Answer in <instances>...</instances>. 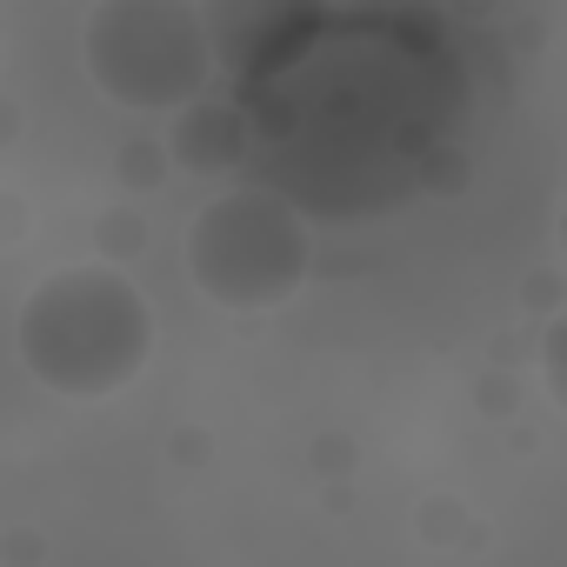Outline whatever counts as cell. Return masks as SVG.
I'll return each mask as SVG.
<instances>
[{"label": "cell", "instance_id": "cell-1", "mask_svg": "<svg viewBox=\"0 0 567 567\" xmlns=\"http://www.w3.org/2000/svg\"><path fill=\"white\" fill-rule=\"evenodd\" d=\"M21 361L68 401L121 394L154 354V308L121 267H61L21 301Z\"/></svg>", "mask_w": 567, "mask_h": 567}, {"label": "cell", "instance_id": "cell-2", "mask_svg": "<svg viewBox=\"0 0 567 567\" xmlns=\"http://www.w3.org/2000/svg\"><path fill=\"white\" fill-rule=\"evenodd\" d=\"M187 280L234 315L280 308L308 280V227L288 194L274 187H227L187 227Z\"/></svg>", "mask_w": 567, "mask_h": 567}, {"label": "cell", "instance_id": "cell-3", "mask_svg": "<svg viewBox=\"0 0 567 567\" xmlns=\"http://www.w3.org/2000/svg\"><path fill=\"white\" fill-rule=\"evenodd\" d=\"M81 54L107 101L134 114H161V107H187L207 87L214 41L200 14L181 0H101L81 28Z\"/></svg>", "mask_w": 567, "mask_h": 567}]
</instances>
